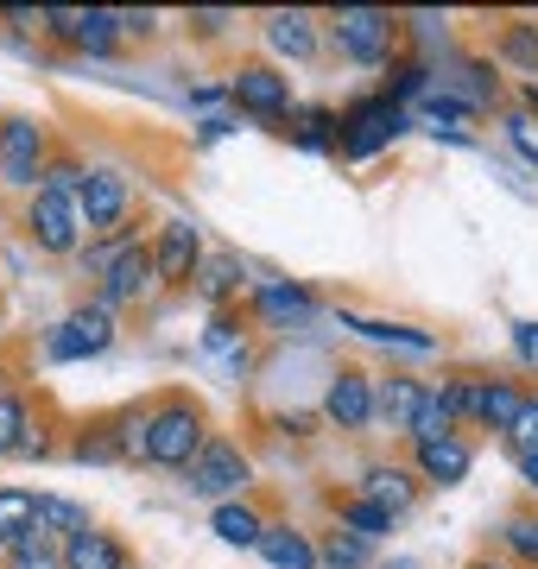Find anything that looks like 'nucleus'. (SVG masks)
I'll use <instances>...</instances> for the list:
<instances>
[{
    "label": "nucleus",
    "instance_id": "28",
    "mask_svg": "<svg viewBox=\"0 0 538 569\" xmlns=\"http://www.w3.org/2000/svg\"><path fill=\"white\" fill-rule=\"evenodd\" d=\"M235 284H241V266L228 260V253H216V260L203 266V291H209V298H228Z\"/></svg>",
    "mask_w": 538,
    "mask_h": 569
},
{
    "label": "nucleus",
    "instance_id": "15",
    "mask_svg": "<svg viewBox=\"0 0 538 569\" xmlns=\"http://www.w3.org/2000/svg\"><path fill=\"white\" fill-rule=\"evenodd\" d=\"M260 550H267L272 569H317V550L305 545L291 526H267V531H260Z\"/></svg>",
    "mask_w": 538,
    "mask_h": 569
},
{
    "label": "nucleus",
    "instance_id": "38",
    "mask_svg": "<svg viewBox=\"0 0 538 569\" xmlns=\"http://www.w3.org/2000/svg\"><path fill=\"white\" fill-rule=\"evenodd\" d=\"M519 348H526V355H538V329H519Z\"/></svg>",
    "mask_w": 538,
    "mask_h": 569
},
{
    "label": "nucleus",
    "instance_id": "35",
    "mask_svg": "<svg viewBox=\"0 0 538 569\" xmlns=\"http://www.w3.org/2000/svg\"><path fill=\"white\" fill-rule=\"evenodd\" d=\"M431 121H462V114H469V102H456V96H431Z\"/></svg>",
    "mask_w": 538,
    "mask_h": 569
},
{
    "label": "nucleus",
    "instance_id": "37",
    "mask_svg": "<svg viewBox=\"0 0 538 569\" xmlns=\"http://www.w3.org/2000/svg\"><path fill=\"white\" fill-rule=\"evenodd\" d=\"M519 468H526V488H538V449H526V456H519Z\"/></svg>",
    "mask_w": 538,
    "mask_h": 569
},
{
    "label": "nucleus",
    "instance_id": "33",
    "mask_svg": "<svg viewBox=\"0 0 538 569\" xmlns=\"http://www.w3.org/2000/svg\"><path fill=\"white\" fill-rule=\"evenodd\" d=\"M121 456H146V418H121V437H114Z\"/></svg>",
    "mask_w": 538,
    "mask_h": 569
},
{
    "label": "nucleus",
    "instance_id": "40",
    "mask_svg": "<svg viewBox=\"0 0 538 569\" xmlns=\"http://www.w3.org/2000/svg\"><path fill=\"white\" fill-rule=\"evenodd\" d=\"M526 102H532V108H538V82H532V89H526Z\"/></svg>",
    "mask_w": 538,
    "mask_h": 569
},
{
    "label": "nucleus",
    "instance_id": "11",
    "mask_svg": "<svg viewBox=\"0 0 538 569\" xmlns=\"http://www.w3.org/2000/svg\"><path fill=\"white\" fill-rule=\"evenodd\" d=\"M146 284H152V253H146V247L133 241V247L121 253V260H114V266L102 272V298H108V305H133Z\"/></svg>",
    "mask_w": 538,
    "mask_h": 569
},
{
    "label": "nucleus",
    "instance_id": "34",
    "mask_svg": "<svg viewBox=\"0 0 538 569\" xmlns=\"http://www.w3.org/2000/svg\"><path fill=\"white\" fill-rule=\"evenodd\" d=\"M514 437L526 449H538V399H526V406H519V425H514Z\"/></svg>",
    "mask_w": 538,
    "mask_h": 569
},
{
    "label": "nucleus",
    "instance_id": "4",
    "mask_svg": "<svg viewBox=\"0 0 538 569\" xmlns=\"http://www.w3.org/2000/svg\"><path fill=\"white\" fill-rule=\"evenodd\" d=\"M336 44H342L355 63H380L387 44H393V20L373 13V7H349V13H336Z\"/></svg>",
    "mask_w": 538,
    "mask_h": 569
},
{
    "label": "nucleus",
    "instance_id": "23",
    "mask_svg": "<svg viewBox=\"0 0 538 569\" xmlns=\"http://www.w3.org/2000/svg\"><path fill=\"white\" fill-rule=\"evenodd\" d=\"M349 329H361V336H373V342H399V348H412V355H431V336L425 329H406V323H368V317H349Z\"/></svg>",
    "mask_w": 538,
    "mask_h": 569
},
{
    "label": "nucleus",
    "instance_id": "26",
    "mask_svg": "<svg viewBox=\"0 0 538 569\" xmlns=\"http://www.w3.org/2000/svg\"><path fill=\"white\" fill-rule=\"evenodd\" d=\"M342 526H349L355 538H380V531L393 526V512H380V507H373V500H355V507L342 512Z\"/></svg>",
    "mask_w": 538,
    "mask_h": 569
},
{
    "label": "nucleus",
    "instance_id": "16",
    "mask_svg": "<svg viewBox=\"0 0 538 569\" xmlns=\"http://www.w3.org/2000/svg\"><path fill=\"white\" fill-rule=\"evenodd\" d=\"M450 425H456V406H450V392H425V399H418V411H412V437L418 443H444V437H450Z\"/></svg>",
    "mask_w": 538,
    "mask_h": 569
},
{
    "label": "nucleus",
    "instance_id": "39",
    "mask_svg": "<svg viewBox=\"0 0 538 569\" xmlns=\"http://www.w3.org/2000/svg\"><path fill=\"white\" fill-rule=\"evenodd\" d=\"M387 569H418V563H412V557H399V563H387Z\"/></svg>",
    "mask_w": 538,
    "mask_h": 569
},
{
    "label": "nucleus",
    "instance_id": "18",
    "mask_svg": "<svg viewBox=\"0 0 538 569\" xmlns=\"http://www.w3.org/2000/svg\"><path fill=\"white\" fill-rule=\"evenodd\" d=\"M519 406H526V399H519L514 387H476V399H469V411H481L495 430H514L519 425Z\"/></svg>",
    "mask_w": 538,
    "mask_h": 569
},
{
    "label": "nucleus",
    "instance_id": "19",
    "mask_svg": "<svg viewBox=\"0 0 538 569\" xmlns=\"http://www.w3.org/2000/svg\"><path fill=\"white\" fill-rule=\"evenodd\" d=\"M260 531H267V526H260V512H253V507H235V500L216 507V538H222V545L248 550V545H260Z\"/></svg>",
    "mask_w": 538,
    "mask_h": 569
},
{
    "label": "nucleus",
    "instance_id": "30",
    "mask_svg": "<svg viewBox=\"0 0 538 569\" xmlns=\"http://www.w3.org/2000/svg\"><path fill=\"white\" fill-rule=\"evenodd\" d=\"M26 443V406L20 399H0V456Z\"/></svg>",
    "mask_w": 538,
    "mask_h": 569
},
{
    "label": "nucleus",
    "instance_id": "13",
    "mask_svg": "<svg viewBox=\"0 0 538 569\" xmlns=\"http://www.w3.org/2000/svg\"><path fill=\"white\" fill-rule=\"evenodd\" d=\"M63 569H127V550L108 538V531H70V545H63V557H58Z\"/></svg>",
    "mask_w": 538,
    "mask_h": 569
},
{
    "label": "nucleus",
    "instance_id": "10",
    "mask_svg": "<svg viewBox=\"0 0 538 569\" xmlns=\"http://www.w3.org/2000/svg\"><path fill=\"white\" fill-rule=\"evenodd\" d=\"M323 411H330L342 430H361L373 418V387L368 373H336L330 380V399H323Z\"/></svg>",
    "mask_w": 538,
    "mask_h": 569
},
{
    "label": "nucleus",
    "instance_id": "32",
    "mask_svg": "<svg viewBox=\"0 0 538 569\" xmlns=\"http://www.w3.org/2000/svg\"><path fill=\"white\" fill-rule=\"evenodd\" d=\"M507 545H514L519 557H532V563H538V519H514V526H507Z\"/></svg>",
    "mask_w": 538,
    "mask_h": 569
},
{
    "label": "nucleus",
    "instance_id": "31",
    "mask_svg": "<svg viewBox=\"0 0 538 569\" xmlns=\"http://www.w3.org/2000/svg\"><path fill=\"white\" fill-rule=\"evenodd\" d=\"M361 557H368V538H355V531H336L330 538V563L336 569H355Z\"/></svg>",
    "mask_w": 538,
    "mask_h": 569
},
{
    "label": "nucleus",
    "instance_id": "29",
    "mask_svg": "<svg viewBox=\"0 0 538 569\" xmlns=\"http://www.w3.org/2000/svg\"><path fill=\"white\" fill-rule=\"evenodd\" d=\"M209 355H228L235 367H248V348H241V329L216 317V323H209Z\"/></svg>",
    "mask_w": 538,
    "mask_h": 569
},
{
    "label": "nucleus",
    "instance_id": "25",
    "mask_svg": "<svg viewBox=\"0 0 538 569\" xmlns=\"http://www.w3.org/2000/svg\"><path fill=\"white\" fill-rule=\"evenodd\" d=\"M418 399H425V387H412V380H387V387H380V399H373V406L387 411L393 425H412Z\"/></svg>",
    "mask_w": 538,
    "mask_h": 569
},
{
    "label": "nucleus",
    "instance_id": "7",
    "mask_svg": "<svg viewBox=\"0 0 538 569\" xmlns=\"http://www.w3.org/2000/svg\"><path fill=\"white\" fill-rule=\"evenodd\" d=\"M77 216H83L89 234L121 222V216H127V178H121V171H89L83 190H77Z\"/></svg>",
    "mask_w": 538,
    "mask_h": 569
},
{
    "label": "nucleus",
    "instance_id": "42",
    "mask_svg": "<svg viewBox=\"0 0 538 569\" xmlns=\"http://www.w3.org/2000/svg\"><path fill=\"white\" fill-rule=\"evenodd\" d=\"M0 380H7V373H0Z\"/></svg>",
    "mask_w": 538,
    "mask_h": 569
},
{
    "label": "nucleus",
    "instance_id": "17",
    "mask_svg": "<svg viewBox=\"0 0 538 569\" xmlns=\"http://www.w3.org/2000/svg\"><path fill=\"white\" fill-rule=\"evenodd\" d=\"M418 468H425L431 481H462V475H469V443H456V437L418 443Z\"/></svg>",
    "mask_w": 538,
    "mask_h": 569
},
{
    "label": "nucleus",
    "instance_id": "8",
    "mask_svg": "<svg viewBox=\"0 0 538 569\" xmlns=\"http://www.w3.org/2000/svg\"><path fill=\"white\" fill-rule=\"evenodd\" d=\"M235 102L248 108V114H286L291 108V89H286V77L279 70H267V63H248V70H235Z\"/></svg>",
    "mask_w": 538,
    "mask_h": 569
},
{
    "label": "nucleus",
    "instance_id": "3",
    "mask_svg": "<svg viewBox=\"0 0 538 569\" xmlns=\"http://www.w3.org/2000/svg\"><path fill=\"white\" fill-rule=\"evenodd\" d=\"M108 342H114V317H108V305H83V310H70V317L58 323L51 355H58V361H77V355H102Z\"/></svg>",
    "mask_w": 538,
    "mask_h": 569
},
{
    "label": "nucleus",
    "instance_id": "9",
    "mask_svg": "<svg viewBox=\"0 0 538 569\" xmlns=\"http://www.w3.org/2000/svg\"><path fill=\"white\" fill-rule=\"evenodd\" d=\"M0 171H7V183H39V127L32 121L0 127Z\"/></svg>",
    "mask_w": 538,
    "mask_h": 569
},
{
    "label": "nucleus",
    "instance_id": "5",
    "mask_svg": "<svg viewBox=\"0 0 538 569\" xmlns=\"http://www.w3.org/2000/svg\"><path fill=\"white\" fill-rule=\"evenodd\" d=\"M32 234H39L44 253H70V247L83 241V216H77V197L39 190V203H32Z\"/></svg>",
    "mask_w": 538,
    "mask_h": 569
},
{
    "label": "nucleus",
    "instance_id": "6",
    "mask_svg": "<svg viewBox=\"0 0 538 569\" xmlns=\"http://www.w3.org/2000/svg\"><path fill=\"white\" fill-rule=\"evenodd\" d=\"M399 127H406V114H399V102L387 96V102H368L349 114V133H342V152L349 159H368V152H380V146L393 140Z\"/></svg>",
    "mask_w": 538,
    "mask_h": 569
},
{
    "label": "nucleus",
    "instance_id": "20",
    "mask_svg": "<svg viewBox=\"0 0 538 569\" xmlns=\"http://www.w3.org/2000/svg\"><path fill=\"white\" fill-rule=\"evenodd\" d=\"M368 500L380 512H406V507H412V481H406L399 468H373V475H368Z\"/></svg>",
    "mask_w": 538,
    "mask_h": 569
},
{
    "label": "nucleus",
    "instance_id": "14",
    "mask_svg": "<svg viewBox=\"0 0 538 569\" xmlns=\"http://www.w3.org/2000/svg\"><path fill=\"white\" fill-rule=\"evenodd\" d=\"M44 20L58 26L63 39H77V44H89V51H108V39H114V26H121V13H44Z\"/></svg>",
    "mask_w": 538,
    "mask_h": 569
},
{
    "label": "nucleus",
    "instance_id": "21",
    "mask_svg": "<svg viewBox=\"0 0 538 569\" xmlns=\"http://www.w3.org/2000/svg\"><path fill=\"white\" fill-rule=\"evenodd\" d=\"M32 493H20V488H7L0 493V545H20L26 531H32Z\"/></svg>",
    "mask_w": 538,
    "mask_h": 569
},
{
    "label": "nucleus",
    "instance_id": "41",
    "mask_svg": "<svg viewBox=\"0 0 538 569\" xmlns=\"http://www.w3.org/2000/svg\"><path fill=\"white\" fill-rule=\"evenodd\" d=\"M476 569H495V563H476Z\"/></svg>",
    "mask_w": 538,
    "mask_h": 569
},
{
    "label": "nucleus",
    "instance_id": "1",
    "mask_svg": "<svg viewBox=\"0 0 538 569\" xmlns=\"http://www.w3.org/2000/svg\"><path fill=\"white\" fill-rule=\"evenodd\" d=\"M203 449V425L190 406H166L159 418H146V462L190 468V456Z\"/></svg>",
    "mask_w": 538,
    "mask_h": 569
},
{
    "label": "nucleus",
    "instance_id": "24",
    "mask_svg": "<svg viewBox=\"0 0 538 569\" xmlns=\"http://www.w3.org/2000/svg\"><path fill=\"white\" fill-rule=\"evenodd\" d=\"M272 44H279V51H291V58H311V20H305V13H272Z\"/></svg>",
    "mask_w": 538,
    "mask_h": 569
},
{
    "label": "nucleus",
    "instance_id": "22",
    "mask_svg": "<svg viewBox=\"0 0 538 569\" xmlns=\"http://www.w3.org/2000/svg\"><path fill=\"white\" fill-rule=\"evenodd\" d=\"M260 310H267L272 323H298V317H311V298L291 291V284H260Z\"/></svg>",
    "mask_w": 538,
    "mask_h": 569
},
{
    "label": "nucleus",
    "instance_id": "2",
    "mask_svg": "<svg viewBox=\"0 0 538 569\" xmlns=\"http://www.w3.org/2000/svg\"><path fill=\"white\" fill-rule=\"evenodd\" d=\"M248 488V456L235 443H203L190 456V493H203V500H222V493Z\"/></svg>",
    "mask_w": 538,
    "mask_h": 569
},
{
    "label": "nucleus",
    "instance_id": "36",
    "mask_svg": "<svg viewBox=\"0 0 538 569\" xmlns=\"http://www.w3.org/2000/svg\"><path fill=\"white\" fill-rule=\"evenodd\" d=\"M507 51H514V58H526V63H532V58H538V39H532V32H514V39H507Z\"/></svg>",
    "mask_w": 538,
    "mask_h": 569
},
{
    "label": "nucleus",
    "instance_id": "27",
    "mask_svg": "<svg viewBox=\"0 0 538 569\" xmlns=\"http://www.w3.org/2000/svg\"><path fill=\"white\" fill-rule=\"evenodd\" d=\"M32 519H39L44 531H51V526H63V531H83V526H89V519H83L77 507H70V500H39V507H32Z\"/></svg>",
    "mask_w": 538,
    "mask_h": 569
},
{
    "label": "nucleus",
    "instance_id": "12",
    "mask_svg": "<svg viewBox=\"0 0 538 569\" xmlns=\"http://www.w3.org/2000/svg\"><path fill=\"white\" fill-rule=\"evenodd\" d=\"M190 266H197V228L190 222H171L166 234H159V253H152V279H190Z\"/></svg>",
    "mask_w": 538,
    "mask_h": 569
}]
</instances>
